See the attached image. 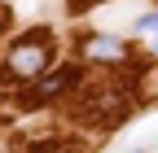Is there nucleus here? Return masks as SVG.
Returning a JSON list of instances; mask_svg holds the SVG:
<instances>
[{
	"label": "nucleus",
	"instance_id": "f257e3e1",
	"mask_svg": "<svg viewBox=\"0 0 158 153\" xmlns=\"http://www.w3.org/2000/svg\"><path fill=\"white\" fill-rule=\"evenodd\" d=\"M48 31H35V40H22V44H13V53H9V74H18V79H40V74L48 70V57H53V48H48V40H44Z\"/></svg>",
	"mask_w": 158,
	"mask_h": 153
},
{
	"label": "nucleus",
	"instance_id": "f03ea898",
	"mask_svg": "<svg viewBox=\"0 0 158 153\" xmlns=\"http://www.w3.org/2000/svg\"><path fill=\"white\" fill-rule=\"evenodd\" d=\"M75 83V70H62V74H48V79H40L31 92H27V105H40V101H48V96H57V92H66Z\"/></svg>",
	"mask_w": 158,
	"mask_h": 153
},
{
	"label": "nucleus",
	"instance_id": "39448f33",
	"mask_svg": "<svg viewBox=\"0 0 158 153\" xmlns=\"http://www.w3.org/2000/svg\"><path fill=\"white\" fill-rule=\"evenodd\" d=\"M79 5H92V0H79Z\"/></svg>",
	"mask_w": 158,
	"mask_h": 153
},
{
	"label": "nucleus",
	"instance_id": "7ed1b4c3",
	"mask_svg": "<svg viewBox=\"0 0 158 153\" xmlns=\"http://www.w3.org/2000/svg\"><path fill=\"white\" fill-rule=\"evenodd\" d=\"M88 57H97V61H118L123 57V44L110 40V35H92L88 40Z\"/></svg>",
	"mask_w": 158,
	"mask_h": 153
},
{
	"label": "nucleus",
	"instance_id": "20e7f679",
	"mask_svg": "<svg viewBox=\"0 0 158 153\" xmlns=\"http://www.w3.org/2000/svg\"><path fill=\"white\" fill-rule=\"evenodd\" d=\"M154 26H158V13H145V18H141V35H149Z\"/></svg>",
	"mask_w": 158,
	"mask_h": 153
}]
</instances>
